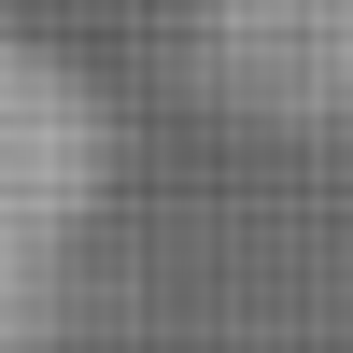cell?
Masks as SVG:
<instances>
[{
	"label": "cell",
	"mask_w": 353,
	"mask_h": 353,
	"mask_svg": "<svg viewBox=\"0 0 353 353\" xmlns=\"http://www.w3.org/2000/svg\"><path fill=\"white\" fill-rule=\"evenodd\" d=\"M113 198V113L57 43L0 28V353H57L85 226Z\"/></svg>",
	"instance_id": "obj_1"
},
{
	"label": "cell",
	"mask_w": 353,
	"mask_h": 353,
	"mask_svg": "<svg viewBox=\"0 0 353 353\" xmlns=\"http://www.w3.org/2000/svg\"><path fill=\"white\" fill-rule=\"evenodd\" d=\"M198 57L254 128H353V0H198Z\"/></svg>",
	"instance_id": "obj_2"
}]
</instances>
